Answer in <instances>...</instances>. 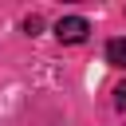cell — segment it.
<instances>
[{"label":"cell","mask_w":126,"mask_h":126,"mask_svg":"<svg viewBox=\"0 0 126 126\" xmlns=\"http://www.w3.org/2000/svg\"><path fill=\"white\" fill-rule=\"evenodd\" d=\"M106 59L114 67H126V39H110L106 43Z\"/></svg>","instance_id":"2"},{"label":"cell","mask_w":126,"mask_h":126,"mask_svg":"<svg viewBox=\"0 0 126 126\" xmlns=\"http://www.w3.org/2000/svg\"><path fill=\"white\" fill-rule=\"evenodd\" d=\"M39 28H43V20H39V16H28V20H24V32H28V35H35Z\"/></svg>","instance_id":"3"},{"label":"cell","mask_w":126,"mask_h":126,"mask_svg":"<svg viewBox=\"0 0 126 126\" xmlns=\"http://www.w3.org/2000/svg\"><path fill=\"white\" fill-rule=\"evenodd\" d=\"M114 94H118V98H114V102H118V106H122V110H126V83H122V87H118V91H114Z\"/></svg>","instance_id":"4"},{"label":"cell","mask_w":126,"mask_h":126,"mask_svg":"<svg viewBox=\"0 0 126 126\" xmlns=\"http://www.w3.org/2000/svg\"><path fill=\"white\" fill-rule=\"evenodd\" d=\"M87 32H91V24H87L83 16H63V20L55 24L59 43H83V39H87Z\"/></svg>","instance_id":"1"}]
</instances>
